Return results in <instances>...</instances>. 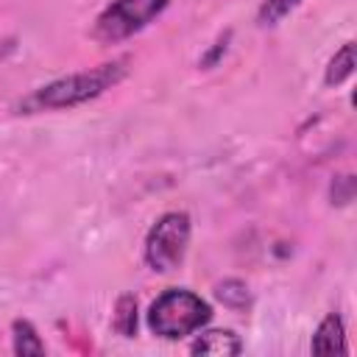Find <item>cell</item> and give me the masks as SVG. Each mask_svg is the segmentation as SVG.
I'll use <instances>...</instances> for the list:
<instances>
[{"label": "cell", "mask_w": 357, "mask_h": 357, "mask_svg": "<svg viewBox=\"0 0 357 357\" xmlns=\"http://www.w3.org/2000/svg\"><path fill=\"white\" fill-rule=\"evenodd\" d=\"M128 75V59H114V61H103L92 70H81V73H70L61 75L39 89H33L31 95H25L20 100V114H39V112H56V109H73L81 103H89L95 98H100L103 92L114 89L123 78Z\"/></svg>", "instance_id": "cell-1"}, {"label": "cell", "mask_w": 357, "mask_h": 357, "mask_svg": "<svg viewBox=\"0 0 357 357\" xmlns=\"http://www.w3.org/2000/svg\"><path fill=\"white\" fill-rule=\"evenodd\" d=\"M212 321V304L187 287H167L148 307V329L165 340H181Z\"/></svg>", "instance_id": "cell-2"}, {"label": "cell", "mask_w": 357, "mask_h": 357, "mask_svg": "<svg viewBox=\"0 0 357 357\" xmlns=\"http://www.w3.org/2000/svg\"><path fill=\"white\" fill-rule=\"evenodd\" d=\"M190 234H192V218L187 212L173 209L159 215L145 234V245H142L145 265L156 273H173L176 268H181L190 248Z\"/></svg>", "instance_id": "cell-3"}, {"label": "cell", "mask_w": 357, "mask_h": 357, "mask_svg": "<svg viewBox=\"0 0 357 357\" xmlns=\"http://www.w3.org/2000/svg\"><path fill=\"white\" fill-rule=\"evenodd\" d=\"M173 0H112L95 20L92 36L103 45H117L148 28Z\"/></svg>", "instance_id": "cell-4"}, {"label": "cell", "mask_w": 357, "mask_h": 357, "mask_svg": "<svg viewBox=\"0 0 357 357\" xmlns=\"http://www.w3.org/2000/svg\"><path fill=\"white\" fill-rule=\"evenodd\" d=\"M310 351L312 354H346L349 351L346 324H343V318L337 312H329L318 324V329H315V335L310 340Z\"/></svg>", "instance_id": "cell-5"}, {"label": "cell", "mask_w": 357, "mask_h": 357, "mask_svg": "<svg viewBox=\"0 0 357 357\" xmlns=\"http://www.w3.org/2000/svg\"><path fill=\"white\" fill-rule=\"evenodd\" d=\"M190 351L201 357H234L243 351V340L231 329H209L195 337Z\"/></svg>", "instance_id": "cell-6"}, {"label": "cell", "mask_w": 357, "mask_h": 357, "mask_svg": "<svg viewBox=\"0 0 357 357\" xmlns=\"http://www.w3.org/2000/svg\"><path fill=\"white\" fill-rule=\"evenodd\" d=\"M11 349L17 357H39L45 354V340L28 318H17L11 324Z\"/></svg>", "instance_id": "cell-7"}, {"label": "cell", "mask_w": 357, "mask_h": 357, "mask_svg": "<svg viewBox=\"0 0 357 357\" xmlns=\"http://www.w3.org/2000/svg\"><path fill=\"white\" fill-rule=\"evenodd\" d=\"M351 73H354V42H343L324 70V84L340 86L346 78H351Z\"/></svg>", "instance_id": "cell-8"}, {"label": "cell", "mask_w": 357, "mask_h": 357, "mask_svg": "<svg viewBox=\"0 0 357 357\" xmlns=\"http://www.w3.org/2000/svg\"><path fill=\"white\" fill-rule=\"evenodd\" d=\"M215 296L223 307H229L231 312H245L251 310V290L243 279H223L215 284Z\"/></svg>", "instance_id": "cell-9"}, {"label": "cell", "mask_w": 357, "mask_h": 357, "mask_svg": "<svg viewBox=\"0 0 357 357\" xmlns=\"http://www.w3.org/2000/svg\"><path fill=\"white\" fill-rule=\"evenodd\" d=\"M112 329L123 337H134L137 335V298L131 293H123L114 304V315H112Z\"/></svg>", "instance_id": "cell-10"}, {"label": "cell", "mask_w": 357, "mask_h": 357, "mask_svg": "<svg viewBox=\"0 0 357 357\" xmlns=\"http://www.w3.org/2000/svg\"><path fill=\"white\" fill-rule=\"evenodd\" d=\"M301 0H262V6L257 8V25L262 28H273L279 25L290 11L298 8Z\"/></svg>", "instance_id": "cell-11"}, {"label": "cell", "mask_w": 357, "mask_h": 357, "mask_svg": "<svg viewBox=\"0 0 357 357\" xmlns=\"http://www.w3.org/2000/svg\"><path fill=\"white\" fill-rule=\"evenodd\" d=\"M329 195H332V204H337V206H346V204L354 198V178H351V173H343V176H337V178L332 181V190H329Z\"/></svg>", "instance_id": "cell-12"}, {"label": "cell", "mask_w": 357, "mask_h": 357, "mask_svg": "<svg viewBox=\"0 0 357 357\" xmlns=\"http://www.w3.org/2000/svg\"><path fill=\"white\" fill-rule=\"evenodd\" d=\"M229 39H231V31H226L223 36H218V42L212 45V50L201 56V67H212V64H218L220 56H226V50H229Z\"/></svg>", "instance_id": "cell-13"}]
</instances>
